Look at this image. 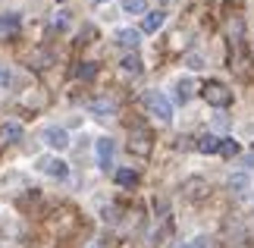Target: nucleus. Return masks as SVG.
Returning a JSON list of instances; mask_svg holds the SVG:
<instances>
[{"label": "nucleus", "mask_w": 254, "mask_h": 248, "mask_svg": "<svg viewBox=\"0 0 254 248\" xmlns=\"http://www.w3.org/2000/svg\"><path fill=\"white\" fill-rule=\"evenodd\" d=\"M201 97L207 104H213V107H226L229 101H232V91L223 82H217V79H210V82H204L201 85Z\"/></svg>", "instance_id": "nucleus-1"}, {"label": "nucleus", "mask_w": 254, "mask_h": 248, "mask_svg": "<svg viewBox=\"0 0 254 248\" xmlns=\"http://www.w3.org/2000/svg\"><path fill=\"white\" fill-rule=\"evenodd\" d=\"M144 104H148V110L157 116V120H163V123H170V120H173V104H170V97H167V94H160V91H148V94H144Z\"/></svg>", "instance_id": "nucleus-2"}, {"label": "nucleus", "mask_w": 254, "mask_h": 248, "mask_svg": "<svg viewBox=\"0 0 254 248\" xmlns=\"http://www.w3.org/2000/svg\"><path fill=\"white\" fill-rule=\"evenodd\" d=\"M126 145H129V151L135 157H148L151 154V132H148V129H132Z\"/></svg>", "instance_id": "nucleus-3"}, {"label": "nucleus", "mask_w": 254, "mask_h": 248, "mask_svg": "<svg viewBox=\"0 0 254 248\" xmlns=\"http://www.w3.org/2000/svg\"><path fill=\"white\" fill-rule=\"evenodd\" d=\"M94 154H97V166H101V170H110L113 154H116V142H113V138H97Z\"/></svg>", "instance_id": "nucleus-4"}, {"label": "nucleus", "mask_w": 254, "mask_h": 248, "mask_svg": "<svg viewBox=\"0 0 254 248\" xmlns=\"http://www.w3.org/2000/svg\"><path fill=\"white\" fill-rule=\"evenodd\" d=\"M41 138H44V145L57 148V151H63V148H69V132H66L63 126H47L44 132H41Z\"/></svg>", "instance_id": "nucleus-5"}, {"label": "nucleus", "mask_w": 254, "mask_h": 248, "mask_svg": "<svg viewBox=\"0 0 254 248\" xmlns=\"http://www.w3.org/2000/svg\"><path fill=\"white\" fill-rule=\"evenodd\" d=\"M38 170L47 173V176H57V179H63V176H66V164L57 161V157H41V161H38Z\"/></svg>", "instance_id": "nucleus-6"}, {"label": "nucleus", "mask_w": 254, "mask_h": 248, "mask_svg": "<svg viewBox=\"0 0 254 248\" xmlns=\"http://www.w3.org/2000/svg\"><path fill=\"white\" fill-rule=\"evenodd\" d=\"M141 41V28H120L116 32V44L120 47H138Z\"/></svg>", "instance_id": "nucleus-7"}, {"label": "nucleus", "mask_w": 254, "mask_h": 248, "mask_svg": "<svg viewBox=\"0 0 254 248\" xmlns=\"http://www.w3.org/2000/svg\"><path fill=\"white\" fill-rule=\"evenodd\" d=\"M19 25H22L19 13H0V35H16Z\"/></svg>", "instance_id": "nucleus-8"}, {"label": "nucleus", "mask_w": 254, "mask_h": 248, "mask_svg": "<svg viewBox=\"0 0 254 248\" xmlns=\"http://www.w3.org/2000/svg\"><path fill=\"white\" fill-rule=\"evenodd\" d=\"M163 19H167V13H148L144 16V25H141V35H151V32H157V28L163 25Z\"/></svg>", "instance_id": "nucleus-9"}, {"label": "nucleus", "mask_w": 254, "mask_h": 248, "mask_svg": "<svg viewBox=\"0 0 254 248\" xmlns=\"http://www.w3.org/2000/svg\"><path fill=\"white\" fill-rule=\"evenodd\" d=\"M226 185H229L236 195H242V192H248V188H251V179H248V173H232Z\"/></svg>", "instance_id": "nucleus-10"}, {"label": "nucleus", "mask_w": 254, "mask_h": 248, "mask_svg": "<svg viewBox=\"0 0 254 248\" xmlns=\"http://www.w3.org/2000/svg\"><path fill=\"white\" fill-rule=\"evenodd\" d=\"M198 151L201 154H220V138L217 135H204L198 142Z\"/></svg>", "instance_id": "nucleus-11"}, {"label": "nucleus", "mask_w": 254, "mask_h": 248, "mask_svg": "<svg viewBox=\"0 0 254 248\" xmlns=\"http://www.w3.org/2000/svg\"><path fill=\"white\" fill-rule=\"evenodd\" d=\"M116 110V104L110 101V97H97V101L91 104V113H97V116H110Z\"/></svg>", "instance_id": "nucleus-12"}, {"label": "nucleus", "mask_w": 254, "mask_h": 248, "mask_svg": "<svg viewBox=\"0 0 254 248\" xmlns=\"http://www.w3.org/2000/svg\"><path fill=\"white\" fill-rule=\"evenodd\" d=\"M116 185H123V188L138 185V173L135 170H116Z\"/></svg>", "instance_id": "nucleus-13"}, {"label": "nucleus", "mask_w": 254, "mask_h": 248, "mask_svg": "<svg viewBox=\"0 0 254 248\" xmlns=\"http://www.w3.org/2000/svg\"><path fill=\"white\" fill-rule=\"evenodd\" d=\"M120 66L126 69V73H141V60H138V57H135V54L123 57V60H120Z\"/></svg>", "instance_id": "nucleus-14"}, {"label": "nucleus", "mask_w": 254, "mask_h": 248, "mask_svg": "<svg viewBox=\"0 0 254 248\" xmlns=\"http://www.w3.org/2000/svg\"><path fill=\"white\" fill-rule=\"evenodd\" d=\"M185 195H189V198H201V195H207V188H204V179L189 182V185H185Z\"/></svg>", "instance_id": "nucleus-15"}, {"label": "nucleus", "mask_w": 254, "mask_h": 248, "mask_svg": "<svg viewBox=\"0 0 254 248\" xmlns=\"http://www.w3.org/2000/svg\"><path fill=\"white\" fill-rule=\"evenodd\" d=\"M220 154L223 157H236L239 154V145L232 142V138H220Z\"/></svg>", "instance_id": "nucleus-16"}, {"label": "nucleus", "mask_w": 254, "mask_h": 248, "mask_svg": "<svg viewBox=\"0 0 254 248\" xmlns=\"http://www.w3.org/2000/svg\"><path fill=\"white\" fill-rule=\"evenodd\" d=\"M123 9L126 13H148V3L144 0H123Z\"/></svg>", "instance_id": "nucleus-17"}, {"label": "nucleus", "mask_w": 254, "mask_h": 248, "mask_svg": "<svg viewBox=\"0 0 254 248\" xmlns=\"http://www.w3.org/2000/svg\"><path fill=\"white\" fill-rule=\"evenodd\" d=\"M13 82H16V76L9 73L6 63H0V88H13Z\"/></svg>", "instance_id": "nucleus-18"}, {"label": "nucleus", "mask_w": 254, "mask_h": 248, "mask_svg": "<svg viewBox=\"0 0 254 248\" xmlns=\"http://www.w3.org/2000/svg\"><path fill=\"white\" fill-rule=\"evenodd\" d=\"M3 135H6V142H19V138H22V126L6 123V126H3Z\"/></svg>", "instance_id": "nucleus-19"}, {"label": "nucleus", "mask_w": 254, "mask_h": 248, "mask_svg": "<svg viewBox=\"0 0 254 248\" xmlns=\"http://www.w3.org/2000/svg\"><path fill=\"white\" fill-rule=\"evenodd\" d=\"M176 97H179V101H189L191 97V82H185V79L176 82Z\"/></svg>", "instance_id": "nucleus-20"}, {"label": "nucleus", "mask_w": 254, "mask_h": 248, "mask_svg": "<svg viewBox=\"0 0 254 248\" xmlns=\"http://www.w3.org/2000/svg\"><path fill=\"white\" fill-rule=\"evenodd\" d=\"M97 76V63H82L79 66V79H94Z\"/></svg>", "instance_id": "nucleus-21"}, {"label": "nucleus", "mask_w": 254, "mask_h": 248, "mask_svg": "<svg viewBox=\"0 0 254 248\" xmlns=\"http://www.w3.org/2000/svg\"><path fill=\"white\" fill-rule=\"evenodd\" d=\"M54 22H57V28H66V13H57Z\"/></svg>", "instance_id": "nucleus-22"}, {"label": "nucleus", "mask_w": 254, "mask_h": 248, "mask_svg": "<svg viewBox=\"0 0 254 248\" xmlns=\"http://www.w3.org/2000/svg\"><path fill=\"white\" fill-rule=\"evenodd\" d=\"M189 66H191V69H201L204 63H201V57H189Z\"/></svg>", "instance_id": "nucleus-23"}, {"label": "nucleus", "mask_w": 254, "mask_h": 248, "mask_svg": "<svg viewBox=\"0 0 254 248\" xmlns=\"http://www.w3.org/2000/svg\"><path fill=\"white\" fill-rule=\"evenodd\" d=\"M245 166H251V170H254V151H248V154H245Z\"/></svg>", "instance_id": "nucleus-24"}, {"label": "nucleus", "mask_w": 254, "mask_h": 248, "mask_svg": "<svg viewBox=\"0 0 254 248\" xmlns=\"http://www.w3.org/2000/svg\"><path fill=\"white\" fill-rule=\"evenodd\" d=\"M179 248H204V239L201 242H191V245H179Z\"/></svg>", "instance_id": "nucleus-25"}, {"label": "nucleus", "mask_w": 254, "mask_h": 248, "mask_svg": "<svg viewBox=\"0 0 254 248\" xmlns=\"http://www.w3.org/2000/svg\"><path fill=\"white\" fill-rule=\"evenodd\" d=\"M91 3H104V0H91Z\"/></svg>", "instance_id": "nucleus-26"}, {"label": "nucleus", "mask_w": 254, "mask_h": 248, "mask_svg": "<svg viewBox=\"0 0 254 248\" xmlns=\"http://www.w3.org/2000/svg\"><path fill=\"white\" fill-rule=\"evenodd\" d=\"M57 3H63V0H57Z\"/></svg>", "instance_id": "nucleus-27"}, {"label": "nucleus", "mask_w": 254, "mask_h": 248, "mask_svg": "<svg viewBox=\"0 0 254 248\" xmlns=\"http://www.w3.org/2000/svg\"><path fill=\"white\" fill-rule=\"evenodd\" d=\"M97 248H101V245H97Z\"/></svg>", "instance_id": "nucleus-28"}]
</instances>
